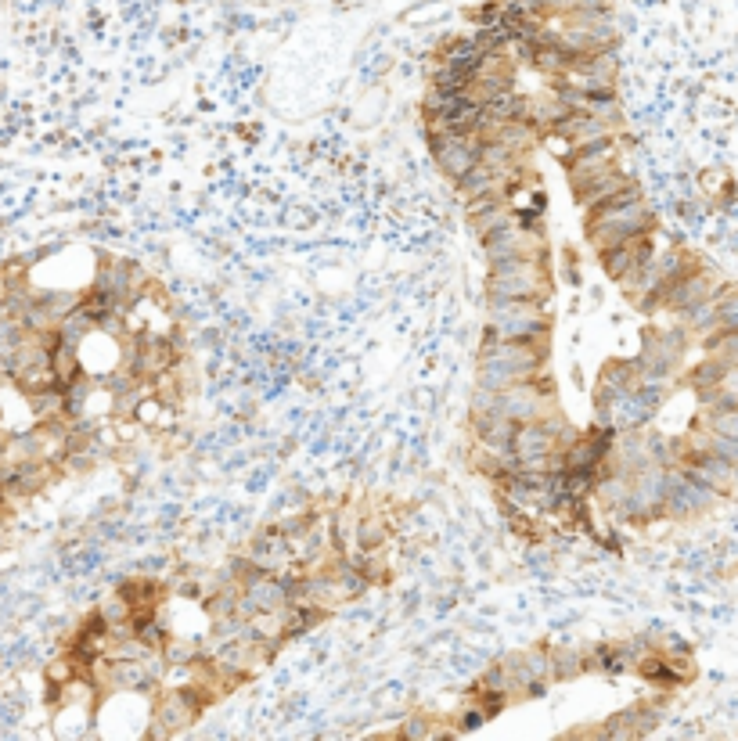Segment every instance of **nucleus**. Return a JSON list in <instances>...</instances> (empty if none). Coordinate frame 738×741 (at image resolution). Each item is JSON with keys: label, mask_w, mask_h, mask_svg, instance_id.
<instances>
[{"label": "nucleus", "mask_w": 738, "mask_h": 741, "mask_svg": "<svg viewBox=\"0 0 738 741\" xmlns=\"http://www.w3.org/2000/svg\"><path fill=\"white\" fill-rule=\"evenodd\" d=\"M656 231V213L645 202L638 184H630L627 191H620L616 198L602 202V206L587 209L584 216V234L587 245L594 252H605L612 245H623L630 238H641V234Z\"/></svg>", "instance_id": "f257e3e1"}, {"label": "nucleus", "mask_w": 738, "mask_h": 741, "mask_svg": "<svg viewBox=\"0 0 738 741\" xmlns=\"http://www.w3.org/2000/svg\"><path fill=\"white\" fill-rule=\"evenodd\" d=\"M548 303L551 277L548 256H508L490 259L486 274V303Z\"/></svg>", "instance_id": "f03ea898"}, {"label": "nucleus", "mask_w": 738, "mask_h": 741, "mask_svg": "<svg viewBox=\"0 0 738 741\" xmlns=\"http://www.w3.org/2000/svg\"><path fill=\"white\" fill-rule=\"evenodd\" d=\"M548 339H530V342H515V339H497L494 331H483V346H479L476 364H494L512 371L519 378H537L548 364Z\"/></svg>", "instance_id": "7ed1b4c3"}, {"label": "nucleus", "mask_w": 738, "mask_h": 741, "mask_svg": "<svg viewBox=\"0 0 738 741\" xmlns=\"http://www.w3.org/2000/svg\"><path fill=\"white\" fill-rule=\"evenodd\" d=\"M486 331H494L497 339H515V342H530L551 335V310L548 303H486Z\"/></svg>", "instance_id": "20e7f679"}, {"label": "nucleus", "mask_w": 738, "mask_h": 741, "mask_svg": "<svg viewBox=\"0 0 738 741\" xmlns=\"http://www.w3.org/2000/svg\"><path fill=\"white\" fill-rule=\"evenodd\" d=\"M429 152L436 159V166L443 170V177H450V184L458 177H465L472 166L483 162V137L479 134H454L443 126L429 130Z\"/></svg>", "instance_id": "39448f33"}, {"label": "nucleus", "mask_w": 738, "mask_h": 741, "mask_svg": "<svg viewBox=\"0 0 738 741\" xmlns=\"http://www.w3.org/2000/svg\"><path fill=\"white\" fill-rule=\"evenodd\" d=\"M209 706V698L191 684V688H177V691H166V695L155 702V716H152V738H173V734L188 731L195 724L202 709Z\"/></svg>", "instance_id": "423d86ee"}, {"label": "nucleus", "mask_w": 738, "mask_h": 741, "mask_svg": "<svg viewBox=\"0 0 738 741\" xmlns=\"http://www.w3.org/2000/svg\"><path fill=\"white\" fill-rule=\"evenodd\" d=\"M720 493L710 490L706 483H699L692 472H684L681 465L670 468V493H666V518L674 522H692V518L706 515L713 508V500Z\"/></svg>", "instance_id": "0eeeda50"}, {"label": "nucleus", "mask_w": 738, "mask_h": 741, "mask_svg": "<svg viewBox=\"0 0 738 741\" xmlns=\"http://www.w3.org/2000/svg\"><path fill=\"white\" fill-rule=\"evenodd\" d=\"M713 292H717V277H713L710 267L688 270V274H681L677 281H670V285L663 288V295H659V310L677 313V317H681L684 310L699 306L702 299H710Z\"/></svg>", "instance_id": "6e6552de"}, {"label": "nucleus", "mask_w": 738, "mask_h": 741, "mask_svg": "<svg viewBox=\"0 0 738 741\" xmlns=\"http://www.w3.org/2000/svg\"><path fill=\"white\" fill-rule=\"evenodd\" d=\"M558 159H562V166H566L569 184H576V180H584V177H591V173L620 162V134H609V137H598V141H591V144H580V148H573V152H562Z\"/></svg>", "instance_id": "1a4fd4ad"}, {"label": "nucleus", "mask_w": 738, "mask_h": 741, "mask_svg": "<svg viewBox=\"0 0 738 741\" xmlns=\"http://www.w3.org/2000/svg\"><path fill=\"white\" fill-rule=\"evenodd\" d=\"M479 245H483L486 263H490V259H508V256H548V238H544V231H533V227H522V224L504 227V231L483 238Z\"/></svg>", "instance_id": "9d476101"}, {"label": "nucleus", "mask_w": 738, "mask_h": 741, "mask_svg": "<svg viewBox=\"0 0 738 741\" xmlns=\"http://www.w3.org/2000/svg\"><path fill=\"white\" fill-rule=\"evenodd\" d=\"M598 259H602V270L605 274L620 285V281H627L630 274H638L645 263H652L656 259V245H652V234H641V238H630V242L623 245H612V249L598 252Z\"/></svg>", "instance_id": "9b49d317"}, {"label": "nucleus", "mask_w": 738, "mask_h": 741, "mask_svg": "<svg viewBox=\"0 0 738 741\" xmlns=\"http://www.w3.org/2000/svg\"><path fill=\"white\" fill-rule=\"evenodd\" d=\"M630 184H634V177H627V173L620 170V162H616V166H605V170L591 173V177L576 180L569 188H573V198L580 206L594 209V206H602V202H609V198H616L620 191H627Z\"/></svg>", "instance_id": "f8f14e48"}, {"label": "nucleus", "mask_w": 738, "mask_h": 741, "mask_svg": "<svg viewBox=\"0 0 738 741\" xmlns=\"http://www.w3.org/2000/svg\"><path fill=\"white\" fill-rule=\"evenodd\" d=\"M681 468H684V472H692L699 483H706L710 490H717V493H728L731 486L738 483V468L731 465V461H724V457L710 454V450L688 447Z\"/></svg>", "instance_id": "ddd939ff"}, {"label": "nucleus", "mask_w": 738, "mask_h": 741, "mask_svg": "<svg viewBox=\"0 0 738 741\" xmlns=\"http://www.w3.org/2000/svg\"><path fill=\"white\" fill-rule=\"evenodd\" d=\"M659 724V709L652 706H634L627 713H616L605 720L602 727V738H616V741H627V738H645L652 734V727Z\"/></svg>", "instance_id": "4468645a"}, {"label": "nucleus", "mask_w": 738, "mask_h": 741, "mask_svg": "<svg viewBox=\"0 0 738 741\" xmlns=\"http://www.w3.org/2000/svg\"><path fill=\"white\" fill-rule=\"evenodd\" d=\"M573 72H580V76H587V80L605 83V87H616V80H620V54H616V47H605V51H591V54H576Z\"/></svg>", "instance_id": "2eb2a0df"}, {"label": "nucleus", "mask_w": 738, "mask_h": 741, "mask_svg": "<svg viewBox=\"0 0 738 741\" xmlns=\"http://www.w3.org/2000/svg\"><path fill=\"white\" fill-rule=\"evenodd\" d=\"M324 572L332 576L335 580V587H339V594H342V601H353V598H360L364 590L371 587V576L364 569H360L353 558H332V562L324 565Z\"/></svg>", "instance_id": "dca6fc26"}, {"label": "nucleus", "mask_w": 738, "mask_h": 741, "mask_svg": "<svg viewBox=\"0 0 738 741\" xmlns=\"http://www.w3.org/2000/svg\"><path fill=\"white\" fill-rule=\"evenodd\" d=\"M576 65V54L569 51L562 40H558V33L551 36L548 44H540L537 54H533V69H540L544 76H551V80H558V76H566L569 69Z\"/></svg>", "instance_id": "f3484780"}, {"label": "nucleus", "mask_w": 738, "mask_h": 741, "mask_svg": "<svg viewBox=\"0 0 738 741\" xmlns=\"http://www.w3.org/2000/svg\"><path fill=\"white\" fill-rule=\"evenodd\" d=\"M652 414L656 411L648 407L641 389H627V393H620V403H616V429H645Z\"/></svg>", "instance_id": "a211bd4d"}, {"label": "nucleus", "mask_w": 738, "mask_h": 741, "mask_svg": "<svg viewBox=\"0 0 738 741\" xmlns=\"http://www.w3.org/2000/svg\"><path fill=\"white\" fill-rule=\"evenodd\" d=\"M486 116L494 119L497 126L501 123H515V119H530V101L522 98L519 90H504V94H497V98L486 101Z\"/></svg>", "instance_id": "6ab92c4d"}, {"label": "nucleus", "mask_w": 738, "mask_h": 741, "mask_svg": "<svg viewBox=\"0 0 738 741\" xmlns=\"http://www.w3.org/2000/svg\"><path fill=\"white\" fill-rule=\"evenodd\" d=\"M465 220H468V231L476 234V242H483V238H490V234L504 231V227L519 224V220H515L512 202H504V206H494V209H486V213H476V216H465Z\"/></svg>", "instance_id": "aec40b11"}, {"label": "nucleus", "mask_w": 738, "mask_h": 741, "mask_svg": "<svg viewBox=\"0 0 738 741\" xmlns=\"http://www.w3.org/2000/svg\"><path fill=\"white\" fill-rule=\"evenodd\" d=\"M681 324L688 328V335H699V339L713 335V331L720 328L717 295H710V299H702V303H699V306H692V310H684V313H681Z\"/></svg>", "instance_id": "412c9836"}, {"label": "nucleus", "mask_w": 738, "mask_h": 741, "mask_svg": "<svg viewBox=\"0 0 738 741\" xmlns=\"http://www.w3.org/2000/svg\"><path fill=\"white\" fill-rule=\"evenodd\" d=\"M602 385H612V389H620V393H627V389H638L641 385V364L638 360H605L602 364Z\"/></svg>", "instance_id": "4be33fe9"}, {"label": "nucleus", "mask_w": 738, "mask_h": 741, "mask_svg": "<svg viewBox=\"0 0 738 741\" xmlns=\"http://www.w3.org/2000/svg\"><path fill=\"white\" fill-rule=\"evenodd\" d=\"M724 371H728V364H720L717 357H710V353H706L699 364L688 367V385H692L695 393H699V400H702L706 393H713V389H717L720 378H724Z\"/></svg>", "instance_id": "5701e85b"}, {"label": "nucleus", "mask_w": 738, "mask_h": 741, "mask_svg": "<svg viewBox=\"0 0 738 741\" xmlns=\"http://www.w3.org/2000/svg\"><path fill=\"white\" fill-rule=\"evenodd\" d=\"M238 605H242V583H238V587H227V583H220L213 598H206V612H209V619H213V623H216V619L238 616Z\"/></svg>", "instance_id": "b1692460"}, {"label": "nucleus", "mask_w": 738, "mask_h": 741, "mask_svg": "<svg viewBox=\"0 0 738 741\" xmlns=\"http://www.w3.org/2000/svg\"><path fill=\"white\" fill-rule=\"evenodd\" d=\"M551 666H555V680H573L587 670V655L576 648H555L551 652Z\"/></svg>", "instance_id": "393cba45"}, {"label": "nucleus", "mask_w": 738, "mask_h": 741, "mask_svg": "<svg viewBox=\"0 0 738 741\" xmlns=\"http://www.w3.org/2000/svg\"><path fill=\"white\" fill-rule=\"evenodd\" d=\"M162 655H166L170 666H198V659H202V644L184 641V637H170L166 648H162Z\"/></svg>", "instance_id": "a878e982"}, {"label": "nucleus", "mask_w": 738, "mask_h": 741, "mask_svg": "<svg viewBox=\"0 0 738 741\" xmlns=\"http://www.w3.org/2000/svg\"><path fill=\"white\" fill-rule=\"evenodd\" d=\"M702 425L710 432H720V436L738 439V407H728V411H706L702 407Z\"/></svg>", "instance_id": "bb28decb"}, {"label": "nucleus", "mask_w": 738, "mask_h": 741, "mask_svg": "<svg viewBox=\"0 0 738 741\" xmlns=\"http://www.w3.org/2000/svg\"><path fill=\"white\" fill-rule=\"evenodd\" d=\"M386 536H389V529L382 526V518H364V522L357 526L360 551H378V547L386 544Z\"/></svg>", "instance_id": "cd10ccee"}, {"label": "nucleus", "mask_w": 738, "mask_h": 741, "mask_svg": "<svg viewBox=\"0 0 738 741\" xmlns=\"http://www.w3.org/2000/svg\"><path fill=\"white\" fill-rule=\"evenodd\" d=\"M479 688L494 691V695H512V677H508V670H504V662H497V666H490V670L483 673Z\"/></svg>", "instance_id": "c85d7f7f"}, {"label": "nucleus", "mask_w": 738, "mask_h": 741, "mask_svg": "<svg viewBox=\"0 0 738 741\" xmlns=\"http://www.w3.org/2000/svg\"><path fill=\"white\" fill-rule=\"evenodd\" d=\"M400 734L404 738H411V741H429V738H436V731H432V724L429 720H422V716H411L404 727H400Z\"/></svg>", "instance_id": "c756f323"}, {"label": "nucleus", "mask_w": 738, "mask_h": 741, "mask_svg": "<svg viewBox=\"0 0 738 741\" xmlns=\"http://www.w3.org/2000/svg\"><path fill=\"white\" fill-rule=\"evenodd\" d=\"M479 724H486V713L479 706L465 709V716H461V731H476Z\"/></svg>", "instance_id": "7c9ffc66"}]
</instances>
